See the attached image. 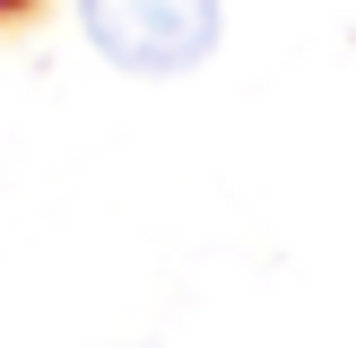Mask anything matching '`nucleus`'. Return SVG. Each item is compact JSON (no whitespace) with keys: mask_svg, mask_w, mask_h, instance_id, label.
<instances>
[{"mask_svg":"<svg viewBox=\"0 0 356 348\" xmlns=\"http://www.w3.org/2000/svg\"><path fill=\"white\" fill-rule=\"evenodd\" d=\"M79 26L131 79H183L218 52L226 9L218 0H79Z\"/></svg>","mask_w":356,"mask_h":348,"instance_id":"f257e3e1","label":"nucleus"}]
</instances>
